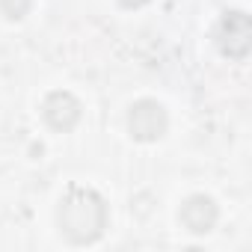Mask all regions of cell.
<instances>
[{"mask_svg":"<svg viewBox=\"0 0 252 252\" xmlns=\"http://www.w3.org/2000/svg\"><path fill=\"white\" fill-rule=\"evenodd\" d=\"M110 222V211L101 193L89 187H68V193L57 205V225L63 237L74 246H86L104 237Z\"/></svg>","mask_w":252,"mask_h":252,"instance_id":"1","label":"cell"},{"mask_svg":"<svg viewBox=\"0 0 252 252\" xmlns=\"http://www.w3.org/2000/svg\"><path fill=\"white\" fill-rule=\"evenodd\" d=\"M214 45L228 60H246L252 51V18L243 9L222 12L214 30Z\"/></svg>","mask_w":252,"mask_h":252,"instance_id":"2","label":"cell"},{"mask_svg":"<svg viewBox=\"0 0 252 252\" xmlns=\"http://www.w3.org/2000/svg\"><path fill=\"white\" fill-rule=\"evenodd\" d=\"M169 131V113L160 101L143 98L128 110V134L137 143H158Z\"/></svg>","mask_w":252,"mask_h":252,"instance_id":"3","label":"cell"},{"mask_svg":"<svg viewBox=\"0 0 252 252\" xmlns=\"http://www.w3.org/2000/svg\"><path fill=\"white\" fill-rule=\"evenodd\" d=\"M42 116H45V122H48L51 131L68 134V131L77 128V122H80V116H83V107H80V101H77L71 92L60 89V92H51V95L45 98Z\"/></svg>","mask_w":252,"mask_h":252,"instance_id":"4","label":"cell"},{"mask_svg":"<svg viewBox=\"0 0 252 252\" xmlns=\"http://www.w3.org/2000/svg\"><path fill=\"white\" fill-rule=\"evenodd\" d=\"M178 220L190 234H211L217 220H220V208H217V202L211 196L196 193V196L184 199V205L178 211Z\"/></svg>","mask_w":252,"mask_h":252,"instance_id":"5","label":"cell"},{"mask_svg":"<svg viewBox=\"0 0 252 252\" xmlns=\"http://www.w3.org/2000/svg\"><path fill=\"white\" fill-rule=\"evenodd\" d=\"M33 0H0V15L6 21H21L24 15H30Z\"/></svg>","mask_w":252,"mask_h":252,"instance_id":"6","label":"cell"},{"mask_svg":"<svg viewBox=\"0 0 252 252\" xmlns=\"http://www.w3.org/2000/svg\"><path fill=\"white\" fill-rule=\"evenodd\" d=\"M149 0H119V6L122 9H140V6H146Z\"/></svg>","mask_w":252,"mask_h":252,"instance_id":"7","label":"cell"}]
</instances>
